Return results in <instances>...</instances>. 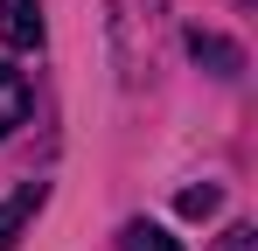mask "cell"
Listing matches in <instances>:
<instances>
[{
  "instance_id": "6da1fadb",
  "label": "cell",
  "mask_w": 258,
  "mask_h": 251,
  "mask_svg": "<svg viewBox=\"0 0 258 251\" xmlns=\"http://www.w3.org/2000/svg\"><path fill=\"white\" fill-rule=\"evenodd\" d=\"M42 181H21V189H14V196H0V251H14L21 244V230H28V216H35V209H42Z\"/></svg>"
},
{
  "instance_id": "7a4b0ae2",
  "label": "cell",
  "mask_w": 258,
  "mask_h": 251,
  "mask_svg": "<svg viewBox=\"0 0 258 251\" xmlns=\"http://www.w3.org/2000/svg\"><path fill=\"white\" fill-rule=\"evenodd\" d=\"M0 42L7 49H35L42 42V7L35 0H0Z\"/></svg>"
},
{
  "instance_id": "3957f363",
  "label": "cell",
  "mask_w": 258,
  "mask_h": 251,
  "mask_svg": "<svg viewBox=\"0 0 258 251\" xmlns=\"http://www.w3.org/2000/svg\"><path fill=\"white\" fill-rule=\"evenodd\" d=\"M28 112H35V91H28V77H21L14 63H0V140H7L14 126H28Z\"/></svg>"
},
{
  "instance_id": "277c9868",
  "label": "cell",
  "mask_w": 258,
  "mask_h": 251,
  "mask_svg": "<svg viewBox=\"0 0 258 251\" xmlns=\"http://www.w3.org/2000/svg\"><path fill=\"white\" fill-rule=\"evenodd\" d=\"M188 56H196V63H210L216 77H237V70H244V49H237V42H223V35H203V28H188Z\"/></svg>"
},
{
  "instance_id": "5b68a950",
  "label": "cell",
  "mask_w": 258,
  "mask_h": 251,
  "mask_svg": "<svg viewBox=\"0 0 258 251\" xmlns=\"http://www.w3.org/2000/svg\"><path fill=\"white\" fill-rule=\"evenodd\" d=\"M119 251H181V244H174L161 223H147V216H140V223H126V230H119Z\"/></svg>"
},
{
  "instance_id": "8992f818",
  "label": "cell",
  "mask_w": 258,
  "mask_h": 251,
  "mask_svg": "<svg viewBox=\"0 0 258 251\" xmlns=\"http://www.w3.org/2000/svg\"><path fill=\"white\" fill-rule=\"evenodd\" d=\"M216 203H223V189H210V181H203V189H181V216H216Z\"/></svg>"
},
{
  "instance_id": "52a82bcc",
  "label": "cell",
  "mask_w": 258,
  "mask_h": 251,
  "mask_svg": "<svg viewBox=\"0 0 258 251\" xmlns=\"http://www.w3.org/2000/svg\"><path fill=\"white\" fill-rule=\"evenodd\" d=\"M216 251H251V223H230V230L216 237Z\"/></svg>"
}]
</instances>
